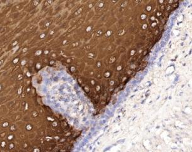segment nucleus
Segmentation results:
<instances>
[{
    "instance_id": "f257e3e1",
    "label": "nucleus",
    "mask_w": 192,
    "mask_h": 152,
    "mask_svg": "<svg viewBox=\"0 0 192 152\" xmlns=\"http://www.w3.org/2000/svg\"><path fill=\"white\" fill-rule=\"evenodd\" d=\"M102 33V31H99L97 33H96V36H100L101 34Z\"/></svg>"
},
{
    "instance_id": "f03ea898",
    "label": "nucleus",
    "mask_w": 192,
    "mask_h": 152,
    "mask_svg": "<svg viewBox=\"0 0 192 152\" xmlns=\"http://www.w3.org/2000/svg\"><path fill=\"white\" fill-rule=\"evenodd\" d=\"M115 60V58L112 57L111 59H110V63H113Z\"/></svg>"
},
{
    "instance_id": "7ed1b4c3",
    "label": "nucleus",
    "mask_w": 192,
    "mask_h": 152,
    "mask_svg": "<svg viewBox=\"0 0 192 152\" xmlns=\"http://www.w3.org/2000/svg\"><path fill=\"white\" fill-rule=\"evenodd\" d=\"M80 12H81V9H80L79 10V11H78L77 13H75V15H77V14H79Z\"/></svg>"
}]
</instances>
